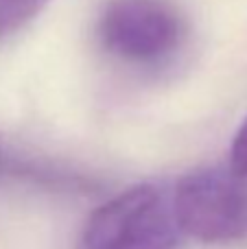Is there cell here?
I'll list each match as a JSON object with an SVG mask.
<instances>
[{
    "label": "cell",
    "instance_id": "cell-1",
    "mask_svg": "<svg viewBox=\"0 0 247 249\" xmlns=\"http://www.w3.org/2000/svg\"><path fill=\"white\" fill-rule=\"evenodd\" d=\"M182 238L173 195L158 186H134L92 212L79 249H177Z\"/></svg>",
    "mask_w": 247,
    "mask_h": 249
},
{
    "label": "cell",
    "instance_id": "cell-2",
    "mask_svg": "<svg viewBox=\"0 0 247 249\" xmlns=\"http://www.w3.org/2000/svg\"><path fill=\"white\" fill-rule=\"evenodd\" d=\"M173 210L184 234L204 243H228L247 234V177L206 168L173 190Z\"/></svg>",
    "mask_w": 247,
    "mask_h": 249
},
{
    "label": "cell",
    "instance_id": "cell-3",
    "mask_svg": "<svg viewBox=\"0 0 247 249\" xmlns=\"http://www.w3.org/2000/svg\"><path fill=\"white\" fill-rule=\"evenodd\" d=\"M182 37L184 22L166 0H112L99 20L105 51L134 64L171 55Z\"/></svg>",
    "mask_w": 247,
    "mask_h": 249
},
{
    "label": "cell",
    "instance_id": "cell-4",
    "mask_svg": "<svg viewBox=\"0 0 247 249\" xmlns=\"http://www.w3.org/2000/svg\"><path fill=\"white\" fill-rule=\"evenodd\" d=\"M51 0H0V39L22 31Z\"/></svg>",
    "mask_w": 247,
    "mask_h": 249
},
{
    "label": "cell",
    "instance_id": "cell-5",
    "mask_svg": "<svg viewBox=\"0 0 247 249\" xmlns=\"http://www.w3.org/2000/svg\"><path fill=\"white\" fill-rule=\"evenodd\" d=\"M230 168L236 175L247 177V118L239 127L234 140H232V153H230Z\"/></svg>",
    "mask_w": 247,
    "mask_h": 249
}]
</instances>
